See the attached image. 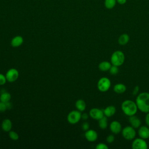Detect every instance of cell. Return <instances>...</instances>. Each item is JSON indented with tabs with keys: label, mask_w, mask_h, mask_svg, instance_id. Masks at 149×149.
Here are the masks:
<instances>
[{
	"label": "cell",
	"mask_w": 149,
	"mask_h": 149,
	"mask_svg": "<svg viewBox=\"0 0 149 149\" xmlns=\"http://www.w3.org/2000/svg\"><path fill=\"white\" fill-rule=\"evenodd\" d=\"M121 109L123 112L128 116L136 115L138 111L136 102L130 100L123 101L121 104Z\"/></svg>",
	"instance_id": "cell-2"
},
{
	"label": "cell",
	"mask_w": 149,
	"mask_h": 149,
	"mask_svg": "<svg viewBox=\"0 0 149 149\" xmlns=\"http://www.w3.org/2000/svg\"><path fill=\"white\" fill-rule=\"evenodd\" d=\"M7 80L5 75H3L2 73H0V86L3 85L6 83Z\"/></svg>",
	"instance_id": "cell-29"
},
{
	"label": "cell",
	"mask_w": 149,
	"mask_h": 149,
	"mask_svg": "<svg viewBox=\"0 0 149 149\" xmlns=\"http://www.w3.org/2000/svg\"><path fill=\"white\" fill-rule=\"evenodd\" d=\"M125 60V54L122 51H120V50H117L114 51L112 54L110 58L111 64L118 67L123 64Z\"/></svg>",
	"instance_id": "cell-3"
},
{
	"label": "cell",
	"mask_w": 149,
	"mask_h": 149,
	"mask_svg": "<svg viewBox=\"0 0 149 149\" xmlns=\"http://www.w3.org/2000/svg\"><path fill=\"white\" fill-rule=\"evenodd\" d=\"M139 87L138 86H136L133 90V92L132 94L133 95H137L139 94Z\"/></svg>",
	"instance_id": "cell-31"
},
{
	"label": "cell",
	"mask_w": 149,
	"mask_h": 149,
	"mask_svg": "<svg viewBox=\"0 0 149 149\" xmlns=\"http://www.w3.org/2000/svg\"><path fill=\"white\" fill-rule=\"evenodd\" d=\"M81 119V113L78 110H73L70 111L68 116L67 120L70 124H76L78 123Z\"/></svg>",
	"instance_id": "cell-6"
},
{
	"label": "cell",
	"mask_w": 149,
	"mask_h": 149,
	"mask_svg": "<svg viewBox=\"0 0 149 149\" xmlns=\"http://www.w3.org/2000/svg\"><path fill=\"white\" fill-rule=\"evenodd\" d=\"M89 116L93 119L98 120L104 116V114L103 110L97 108H93L90 110Z\"/></svg>",
	"instance_id": "cell-9"
},
{
	"label": "cell",
	"mask_w": 149,
	"mask_h": 149,
	"mask_svg": "<svg viewBox=\"0 0 149 149\" xmlns=\"http://www.w3.org/2000/svg\"><path fill=\"white\" fill-rule=\"evenodd\" d=\"M98 126L101 129H105L108 126L107 117L104 116L102 118L98 120Z\"/></svg>",
	"instance_id": "cell-22"
},
{
	"label": "cell",
	"mask_w": 149,
	"mask_h": 149,
	"mask_svg": "<svg viewBox=\"0 0 149 149\" xmlns=\"http://www.w3.org/2000/svg\"><path fill=\"white\" fill-rule=\"evenodd\" d=\"M127 0H116V2L120 5H123L126 3Z\"/></svg>",
	"instance_id": "cell-34"
},
{
	"label": "cell",
	"mask_w": 149,
	"mask_h": 149,
	"mask_svg": "<svg viewBox=\"0 0 149 149\" xmlns=\"http://www.w3.org/2000/svg\"><path fill=\"white\" fill-rule=\"evenodd\" d=\"M135 102L138 110L146 113L149 112V93L141 92L139 93Z\"/></svg>",
	"instance_id": "cell-1"
},
{
	"label": "cell",
	"mask_w": 149,
	"mask_h": 149,
	"mask_svg": "<svg viewBox=\"0 0 149 149\" xmlns=\"http://www.w3.org/2000/svg\"><path fill=\"white\" fill-rule=\"evenodd\" d=\"M84 136L88 141L94 142L98 138V133L93 129H88L85 132Z\"/></svg>",
	"instance_id": "cell-10"
},
{
	"label": "cell",
	"mask_w": 149,
	"mask_h": 149,
	"mask_svg": "<svg viewBox=\"0 0 149 149\" xmlns=\"http://www.w3.org/2000/svg\"><path fill=\"white\" fill-rule=\"evenodd\" d=\"M11 99V95L9 93L6 91H3L0 95V101L3 102H8L10 101Z\"/></svg>",
	"instance_id": "cell-21"
},
{
	"label": "cell",
	"mask_w": 149,
	"mask_h": 149,
	"mask_svg": "<svg viewBox=\"0 0 149 149\" xmlns=\"http://www.w3.org/2000/svg\"><path fill=\"white\" fill-rule=\"evenodd\" d=\"M89 116H90L89 115L87 114V113H83L81 114V119L83 120H87Z\"/></svg>",
	"instance_id": "cell-33"
},
{
	"label": "cell",
	"mask_w": 149,
	"mask_h": 149,
	"mask_svg": "<svg viewBox=\"0 0 149 149\" xmlns=\"http://www.w3.org/2000/svg\"><path fill=\"white\" fill-rule=\"evenodd\" d=\"M116 108L113 105H109L105 108V109L103 110L104 116H107V118L111 117L113 116L116 113Z\"/></svg>",
	"instance_id": "cell-16"
},
{
	"label": "cell",
	"mask_w": 149,
	"mask_h": 149,
	"mask_svg": "<svg viewBox=\"0 0 149 149\" xmlns=\"http://www.w3.org/2000/svg\"><path fill=\"white\" fill-rule=\"evenodd\" d=\"M9 137H10V139L11 140H14V141L17 140L19 137L18 133L13 130H10L9 132Z\"/></svg>",
	"instance_id": "cell-24"
},
{
	"label": "cell",
	"mask_w": 149,
	"mask_h": 149,
	"mask_svg": "<svg viewBox=\"0 0 149 149\" xmlns=\"http://www.w3.org/2000/svg\"><path fill=\"white\" fill-rule=\"evenodd\" d=\"M129 40H130V37L129 35L126 33H123L119 37L118 41L120 45H125L129 42Z\"/></svg>",
	"instance_id": "cell-20"
},
{
	"label": "cell",
	"mask_w": 149,
	"mask_h": 149,
	"mask_svg": "<svg viewBox=\"0 0 149 149\" xmlns=\"http://www.w3.org/2000/svg\"><path fill=\"white\" fill-rule=\"evenodd\" d=\"M23 41L24 40L22 36H16L12 39L10 41V45L14 48L19 47L23 43Z\"/></svg>",
	"instance_id": "cell-15"
},
{
	"label": "cell",
	"mask_w": 149,
	"mask_h": 149,
	"mask_svg": "<svg viewBox=\"0 0 149 149\" xmlns=\"http://www.w3.org/2000/svg\"><path fill=\"white\" fill-rule=\"evenodd\" d=\"M1 128L3 131L9 132L12 128V123L9 119H5L1 123Z\"/></svg>",
	"instance_id": "cell-14"
},
{
	"label": "cell",
	"mask_w": 149,
	"mask_h": 149,
	"mask_svg": "<svg viewBox=\"0 0 149 149\" xmlns=\"http://www.w3.org/2000/svg\"><path fill=\"white\" fill-rule=\"evenodd\" d=\"M75 107L77 110L80 112L84 111L86 108V102L81 99H79L77 100L75 102Z\"/></svg>",
	"instance_id": "cell-19"
},
{
	"label": "cell",
	"mask_w": 149,
	"mask_h": 149,
	"mask_svg": "<svg viewBox=\"0 0 149 149\" xmlns=\"http://www.w3.org/2000/svg\"><path fill=\"white\" fill-rule=\"evenodd\" d=\"M114 140H115V136H114L113 134H109V135L107 137V138H106V141H107V142L108 143H109V144L113 143V142L114 141Z\"/></svg>",
	"instance_id": "cell-28"
},
{
	"label": "cell",
	"mask_w": 149,
	"mask_h": 149,
	"mask_svg": "<svg viewBox=\"0 0 149 149\" xmlns=\"http://www.w3.org/2000/svg\"><path fill=\"white\" fill-rule=\"evenodd\" d=\"M111 82L107 77H101L97 82V88L101 92H106L110 88Z\"/></svg>",
	"instance_id": "cell-4"
},
{
	"label": "cell",
	"mask_w": 149,
	"mask_h": 149,
	"mask_svg": "<svg viewBox=\"0 0 149 149\" xmlns=\"http://www.w3.org/2000/svg\"><path fill=\"white\" fill-rule=\"evenodd\" d=\"M6 109H8L6 104L5 102L0 101V112H3Z\"/></svg>",
	"instance_id": "cell-27"
},
{
	"label": "cell",
	"mask_w": 149,
	"mask_h": 149,
	"mask_svg": "<svg viewBox=\"0 0 149 149\" xmlns=\"http://www.w3.org/2000/svg\"><path fill=\"white\" fill-rule=\"evenodd\" d=\"M121 132L123 137L127 140H133L136 136L135 129L132 126L125 127L123 129H122Z\"/></svg>",
	"instance_id": "cell-5"
},
{
	"label": "cell",
	"mask_w": 149,
	"mask_h": 149,
	"mask_svg": "<svg viewBox=\"0 0 149 149\" xmlns=\"http://www.w3.org/2000/svg\"><path fill=\"white\" fill-rule=\"evenodd\" d=\"M109 73L111 74H112V75H116V74H117L118 73V72H119L118 66H116L112 65L111 67L110 68V69L109 70Z\"/></svg>",
	"instance_id": "cell-25"
},
{
	"label": "cell",
	"mask_w": 149,
	"mask_h": 149,
	"mask_svg": "<svg viewBox=\"0 0 149 149\" xmlns=\"http://www.w3.org/2000/svg\"><path fill=\"white\" fill-rule=\"evenodd\" d=\"M145 122H146V125L149 127V112L146 113V118H145Z\"/></svg>",
	"instance_id": "cell-32"
},
{
	"label": "cell",
	"mask_w": 149,
	"mask_h": 149,
	"mask_svg": "<svg viewBox=\"0 0 149 149\" xmlns=\"http://www.w3.org/2000/svg\"><path fill=\"white\" fill-rule=\"evenodd\" d=\"M109 129L113 134H117L120 133L122 130L121 123L119 121L113 120L109 125Z\"/></svg>",
	"instance_id": "cell-11"
},
{
	"label": "cell",
	"mask_w": 149,
	"mask_h": 149,
	"mask_svg": "<svg viewBox=\"0 0 149 149\" xmlns=\"http://www.w3.org/2000/svg\"><path fill=\"white\" fill-rule=\"evenodd\" d=\"M113 89L117 94H123L126 90V86L123 83H117L114 85Z\"/></svg>",
	"instance_id": "cell-17"
},
{
	"label": "cell",
	"mask_w": 149,
	"mask_h": 149,
	"mask_svg": "<svg viewBox=\"0 0 149 149\" xmlns=\"http://www.w3.org/2000/svg\"><path fill=\"white\" fill-rule=\"evenodd\" d=\"M111 66H112V64L111 62L104 61L99 63L98 68L102 72H107V71H109Z\"/></svg>",
	"instance_id": "cell-18"
},
{
	"label": "cell",
	"mask_w": 149,
	"mask_h": 149,
	"mask_svg": "<svg viewBox=\"0 0 149 149\" xmlns=\"http://www.w3.org/2000/svg\"><path fill=\"white\" fill-rule=\"evenodd\" d=\"M96 149H108V146L104 143H100L97 144L95 146Z\"/></svg>",
	"instance_id": "cell-26"
},
{
	"label": "cell",
	"mask_w": 149,
	"mask_h": 149,
	"mask_svg": "<svg viewBox=\"0 0 149 149\" xmlns=\"http://www.w3.org/2000/svg\"><path fill=\"white\" fill-rule=\"evenodd\" d=\"M116 0H105L104 5L106 8L111 9L113 8L116 5Z\"/></svg>",
	"instance_id": "cell-23"
},
{
	"label": "cell",
	"mask_w": 149,
	"mask_h": 149,
	"mask_svg": "<svg viewBox=\"0 0 149 149\" xmlns=\"http://www.w3.org/2000/svg\"><path fill=\"white\" fill-rule=\"evenodd\" d=\"M129 122L133 127L134 129L139 128L141 124V121L139 118H138L136 115L129 116Z\"/></svg>",
	"instance_id": "cell-13"
},
{
	"label": "cell",
	"mask_w": 149,
	"mask_h": 149,
	"mask_svg": "<svg viewBox=\"0 0 149 149\" xmlns=\"http://www.w3.org/2000/svg\"><path fill=\"white\" fill-rule=\"evenodd\" d=\"M89 127H90V125L89 123L87 122H84L83 124H82V126H81V128L82 129L84 130V131H86L87 130L89 129Z\"/></svg>",
	"instance_id": "cell-30"
},
{
	"label": "cell",
	"mask_w": 149,
	"mask_h": 149,
	"mask_svg": "<svg viewBox=\"0 0 149 149\" xmlns=\"http://www.w3.org/2000/svg\"><path fill=\"white\" fill-rule=\"evenodd\" d=\"M19 72L15 68L9 69L6 73L5 76L6 80L9 82H14L19 77Z\"/></svg>",
	"instance_id": "cell-8"
},
{
	"label": "cell",
	"mask_w": 149,
	"mask_h": 149,
	"mask_svg": "<svg viewBox=\"0 0 149 149\" xmlns=\"http://www.w3.org/2000/svg\"><path fill=\"white\" fill-rule=\"evenodd\" d=\"M139 137L143 139H149V127L146 126H140L137 131Z\"/></svg>",
	"instance_id": "cell-12"
},
{
	"label": "cell",
	"mask_w": 149,
	"mask_h": 149,
	"mask_svg": "<svg viewBox=\"0 0 149 149\" xmlns=\"http://www.w3.org/2000/svg\"><path fill=\"white\" fill-rule=\"evenodd\" d=\"M132 148L133 149H147L148 145L145 139L141 137L134 138L132 143Z\"/></svg>",
	"instance_id": "cell-7"
}]
</instances>
